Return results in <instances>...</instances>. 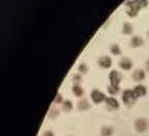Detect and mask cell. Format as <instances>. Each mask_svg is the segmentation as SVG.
<instances>
[{
	"label": "cell",
	"mask_w": 149,
	"mask_h": 136,
	"mask_svg": "<svg viewBox=\"0 0 149 136\" xmlns=\"http://www.w3.org/2000/svg\"><path fill=\"white\" fill-rule=\"evenodd\" d=\"M122 102H123L125 105L132 106L133 104H135V102L137 101V95L135 94L134 89H125L123 93H122Z\"/></svg>",
	"instance_id": "1"
},
{
	"label": "cell",
	"mask_w": 149,
	"mask_h": 136,
	"mask_svg": "<svg viewBox=\"0 0 149 136\" xmlns=\"http://www.w3.org/2000/svg\"><path fill=\"white\" fill-rule=\"evenodd\" d=\"M91 100L94 104H100L102 102L106 101V95L102 92H100V89H93L90 93Z\"/></svg>",
	"instance_id": "2"
},
{
	"label": "cell",
	"mask_w": 149,
	"mask_h": 136,
	"mask_svg": "<svg viewBox=\"0 0 149 136\" xmlns=\"http://www.w3.org/2000/svg\"><path fill=\"white\" fill-rule=\"evenodd\" d=\"M125 7H126V13L130 17H136L139 12V7L137 6V4L135 3V1L133 0H127L125 2Z\"/></svg>",
	"instance_id": "3"
},
{
	"label": "cell",
	"mask_w": 149,
	"mask_h": 136,
	"mask_svg": "<svg viewBox=\"0 0 149 136\" xmlns=\"http://www.w3.org/2000/svg\"><path fill=\"white\" fill-rule=\"evenodd\" d=\"M135 128L139 133H144L146 132V130L148 129V122H147L145 118L140 117L136 121L135 123Z\"/></svg>",
	"instance_id": "4"
},
{
	"label": "cell",
	"mask_w": 149,
	"mask_h": 136,
	"mask_svg": "<svg viewBox=\"0 0 149 136\" xmlns=\"http://www.w3.org/2000/svg\"><path fill=\"white\" fill-rule=\"evenodd\" d=\"M109 79H110V82L111 84H114V85H119L120 83L121 79H122V75L119 73L118 71L116 70H113L110 72L109 74Z\"/></svg>",
	"instance_id": "5"
},
{
	"label": "cell",
	"mask_w": 149,
	"mask_h": 136,
	"mask_svg": "<svg viewBox=\"0 0 149 136\" xmlns=\"http://www.w3.org/2000/svg\"><path fill=\"white\" fill-rule=\"evenodd\" d=\"M106 105L109 108L110 110H115V109H118L119 108V102L117 101V99H115L114 97H109V98L106 99Z\"/></svg>",
	"instance_id": "6"
},
{
	"label": "cell",
	"mask_w": 149,
	"mask_h": 136,
	"mask_svg": "<svg viewBox=\"0 0 149 136\" xmlns=\"http://www.w3.org/2000/svg\"><path fill=\"white\" fill-rule=\"evenodd\" d=\"M98 66L102 69H109L112 66V59L109 56H102L97 60Z\"/></svg>",
	"instance_id": "7"
},
{
	"label": "cell",
	"mask_w": 149,
	"mask_h": 136,
	"mask_svg": "<svg viewBox=\"0 0 149 136\" xmlns=\"http://www.w3.org/2000/svg\"><path fill=\"white\" fill-rule=\"evenodd\" d=\"M119 67H120L122 70L128 71L133 67V61L130 60V58H127V57H122V58L120 59V61H119Z\"/></svg>",
	"instance_id": "8"
},
{
	"label": "cell",
	"mask_w": 149,
	"mask_h": 136,
	"mask_svg": "<svg viewBox=\"0 0 149 136\" xmlns=\"http://www.w3.org/2000/svg\"><path fill=\"white\" fill-rule=\"evenodd\" d=\"M133 78L134 80H136L138 82L143 81L145 79V72L143 70H141V69H138L133 73Z\"/></svg>",
	"instance_id": "9"
},
{
	"label": "cell",
	"mask_w": 149,
	"mask_h": 136,
	"mask_svg": "<svg viewBox=\"0 0 149 136\" xmlns=\"http://www.w3.org/2000/svg\"><path fill=\"white\" fill-rule=\"evenodd\" d=\"M134 92H135V94L137 95L138 98H140V97H144L145 95H146L147 89H146V87H145L144 85L139 84V85H137L135 88H134Z\"/></svg>",
	"instance_id": "10"
},
{
	"label": "cell",
	"mask_w": 149,
	"mask_h": 136,
	"mask_svg": "<svg viewBox=\"0 0 149 136\" xmlns=\"http://www.w3.org/2000/svg\"><path fill=\"white\" fill-rule=\"evenodd\" d=\"M89 108H90V103L88 102L87 99H82L80 100L79 103H78V109L81 111L84 110H88Z\"/></svg>",
	"instance_id": "11"
},
{
	"label": "cell",
	"mask_w": 149,
	"mask_h": 136,
	"mask_svg": "<svg viewBox=\"0 0 149 136\" xmlns=\"http://www.w3.org/2000/svg\"><path fill=\"white\" fill-rule=\"evenodd\" d=\"M144 44V40L142 38H140V36H134L132 40H130V46L132 47H135L138 48L140 46H142Z\"/></svg>",
	"instance_id": "12"
},
{
	"label": "cell",
	"mask_w": 149,
	"mask_h": 136,
	"mask_svg": "<svg viewBox=\"0 0 149 136\" xmlns=\"http://www.w3.org/2000/svg\"><path fill=\"white\" fill-rule=\"evenodd\" d=\"M114 132V129L110 126H102L100 129V136H111Z\"/></svg>",
	"instance_id": "13"
},
{
	"label": "cell",
	"mask_w": 149,
	"mask_h": 136,
	"mask_svg": "<svg viewBox=\"0 0 149 136\" xmlns=\"http://www.w3.org/2000/svg\"><path fill=\"white\" fill-rule=\"evenodd\" d=\"M72 94L77 97H82L84 95V89L78 84H74V86H72Z\"/></svg>",
	"instance_id": "14"
},
{
	"label": "cell",
	"mask_w": 149,
	"mask_h": 136,
	"mask_svg": "<svg viewBox=\"0 0 149 136\" xmlns=\"http://www.w3.org/2000/svg\"><path fill=\"white\" fill-rule=\"evenodd\" d=\"M119 92H120V87H119V85L110 84L109 86H108V93H109V94H111L112 96L117 95Z\"/></svg>",
	"instance_id": "15"
},
{
	"label": "cell",
	"mask_w": 149,
	"mask_h": 136,
	"mask_svg": "<svg viewBox=\"0 0 149 136\" xmlns=\"http://www.w3.org/2000/svg\"><path fill=\"white\" fill-rule=\"evenodd\" d=\"M72 107H74V105H72V101H70V100H66V101H64L62 103V109L64 111H70L72 109Z\"/></svg>",
	"instance_id": "16"
},
{
	"label": "cell",
	"mask_w": 149,
	"mask_h": 136,
	"mask_svg": "<svg viewBox=\"0 0 149 136\" xmlns=\"http://www.w3.org/2000/svg\"><path fill=\"white\" fill-rule=\"evenodd\" d=\"M110 51H111L112 54H114V55H120V54H121L120 47H119L118 45H116V44L112 45L111 48H110Z\"/></svg>",
	"instance_id": "17"
},
{
	"label": "cell",
	"mask_w": 149,
	"mask_h": 136,
	"mask_svg": "<svg viewBox=\"0 0 149 136\" xmlns=\"http://www.w3.org/2000/svg\"><path fill=\"white\" fill-rule=\"evenodd\" d=\"M122 31L125 34H130L132 31H133V26L130 25V23H124L123 26H122Z\"/></svg>",
	"instance_id": "18"
},
{
	"label": "cell",
	"mask_w": 149,
	"mask_h": 136,
	"mask_svg": "<svg viewBox=\"0 0 149 136\" xmlns=\"http://www.w3.org/2000/svg\"><path fill=\"white\" fill-rule=\"evenodd\" d=\"M134 1L139 8H143V7H146L148 5V0H134Z\"/></svg>",
	"instance_id": "19"
},
{
	"label": "cell",
	"mask_w": 149,
	"mask_h": 136,
	"mask_svg": "<svg viewBox=\"0 0 149 136\" xmlns=\"http://www.w3.org/2000/svg\"><path fill=\"white\" fill-rule=\"evenodd\" d=\"M59 115V110L58 109H56V108L52 107L51 109L49 110V117L51 118H55L56 116H58Z\"/></svg>",
	"instance_id": "20"
},
{
	"label": "cell",
	"mask_w": 149,
	"mask_h": 136,
	"mask_svg": "<svg viewBox=\"0 0 149 136\" xmlns=\"http://www.w3.org/2000/svg\"><path fill=\"white\" fill-rule=\"evenodd\" d=\"M79 72L81 74H86L88 72V67L85 64V63H81L79 66Z\"/></svg>",
	"instance_id": "21"
},
{
	"label": "cell",
	"mask_w": 149,
	"mask_h": 136,
	"mask_svg": "<svg viewBox=\"0 0 149 136\" xmlns=\"http://www.w3.org/2000/svg\"><path fill=\"white\" fill-rule=\"evenodd\" d=\"M54 103L55 104H61L63 103V98H62V95L61 94H57L55 97V99H54Z\"/></svg>",
	"instance_id": "22"
},
{
	"label": "cell",
	"mask_w": 149,
	"mask_h": 136,
	"mask_svg": "<svg viewBox=\"0 0 149 136\" xmlns=\"http://www.w3.org/2000/svg\"><path fill=\"white\" fill-rule=\"evenodd\" d=\"M72 79H74V84H78V85H80V83H81V81H82V77H81V75H79V74H76V75H74Z\"/></svg>",
	"instance_id": "23"
},
{
	"label": "cell",
	"mask_w": 149,
	"mask_h": 136,
	"mask_svg": "<svg viewBox=\"0 0 149 136\" xmlns=\"http://www.w3.org/2000/svg\"><path fill=\"white\" fill-rule=\"evenodd\" d=\"M42 136H55V135H54V133L52 131H46V132H44Z\"/></svg>",
	"instance_id": "24"
},
{
	"label": "cell",
	"mask_w": 149,
	"mask_h": 136,
	"mask_svg": "<svg viewBox=\"0 0 149 136\" xmlns=\"http://www.w3.org/2000/svg\"><path fill=\"white\" fill-rule=\"evenodd\" d=\"M146 70L149 72V59L147 60V62H146Z\"/></svg>",
	"instance_id": "25"
},
{
	"label": "cell",
	"mask_w": 149,
	"mask_h": 136,
	"mask_svg": "<svg viewBox=\"0 0 149 136\" xmlns=\"http://www.w3.org/2000/svg\"><path fill=\"white\" fill-rule=\"evenodd\" d=\"M147 36H148V38H149V30L147 31Z\"/></svg>",
	"instance_id": "26"
}]
</instances>
